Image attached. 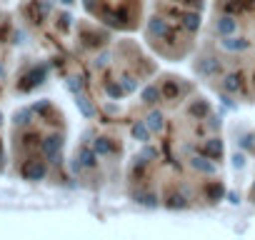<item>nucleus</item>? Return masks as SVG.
I'll list each match as a JSON object with an SVG mask.
<instances>
[{
    "label": "nucleus",
    "instance_id": "nucleus-8",
    "mask_svg": "<svg viewBox=\"0 0 255 240\" xmlns=\"http://www.w3.org/2000/svg\"><path fill=\"white\" fill-rule=\"evenodd\" d=\"M205 193H208V198H210V200H220V195L225 193V188H223V183L213 180V183H208V185H205Z\"/></svg>",
    "mask_w": 255,
    "mask_h": 240
},
{
    "label": "nucleus",
    "instance_id": "nucleus-14",
    "mask_svg": "<svg viewBox=\"0 0 255 240\" xmlns=\"http://www.w3.org/2000/svg\"><path fill=\"white\" fill-rule=\"evenodd\" d=\"M233 165H235V168H243V165H245V158H243V155H235V158H233Z\"/></svg>",
    "mask_w": 255,
    "mask_h": 240
},
{
    "label": "nucleus",
    "instance_id": "nucleus-13",
    "mask_svg": "<svg viewBox=\"0 0 255 240\" xmlns=\"http://www.w3.org/2000/svg\"><path fill=\"white\" fill-rule=\"evenodd\" d=\"M123 93H125V90H123L120 85H108V95H110V98H120Z\"/></svg>",
    "mask_w": 255,
    "mask_h": 240
},
{
    "label": "nucleus",
    "instance_id": "nucleus-9",
    "mask_svg": "<svg viewBox=\"0 0 255 240\" xmlns=\"http://www.w3.org/2000/svg\"><path fill=\"white\" fill-rule=\"evenodd\" d=\"M148 128H150V130H153V133H158V130H160V128H163V115H160V113H158V110H155V113H150V115H148Z\"/></svg>",
    "mask_w": 255,
    "mask_h": 240
},
{
    "label": "nucleus",
    "instance_id": "nucleus-7",
    "mask_svg": "<svg viewBox=\"0 0 255 240\" xmlns=\"http://www.w3.org/2000/svg\"><path fill=\"white\" fill-rule=\"evenodd\" d=\"M240 80H243V78L233 73V75H228V78L223 80V88H225L228 93H240V90H243V83H240Z\"/></svg>",
    "mask_w": 255,
    "mask_h": 240
},
{
    "label": "nucleus",
    "instance_id": "nucleus-4",
    "mask_svg": "<svg viewBox=\"0 0 255 240\" xmlns=\"http://www.w3.org/2000/svg\"><path fill=\"white\" fill-rule=\"evenodd\" d=\"M220 48H225V50H245L248 48V40L245 38H233V35H225L223 40H220Z\"/></svg>",
    "mask_w": 255,
    "mask_h": 240
},
{
    "label": "nucleus",
    "instance_id": "nucleus-10",
    "mask_svg": "<svg viewBox=\"0 0 255 240\" xmlns=\"http://www.w3.org/2000/svg\"><path fill=\"white\" fill-rule=\"evenodd\" d=\"M93 150H95L98 155H110V153H113V148L108 145V140H105V138H98V140H93Z\"/></svg>",
    "mask_w": 255,
    "mask_h": 240
},
{
    "label": "nucleus",
    "instance_id": "nucleus-3",
    "mask_svg": "<svg viewBox=\"0 0 255 240\" xmlns=\"http://www.w3.org/2000/svg\"><path fill=\"white\" fill-rule=\"evenodd\" d=\"M215 30H218V35H220V38L233 35V33L238 30V20H235L233 15H223V18H218V20H215Z\"/></svg>",
    "mask_w": 255,
    "mask_h": 240
},
{
    "label": "nucleus",
    "instance_id": "nucleus-11",
    "mask_svg": "<svg viewBox=\"0 0 255 240\" xmlns=\"http://www.w3.org/2000/svg\"><path fill=\"white\" fill-rule=\"evenodd\" d=\"M133 135H135L140 143H145V140H148V123H145V125H143V123H138V125L133 128Z\"/></svg>",
    "mask_w": 255,
    "mask_h": 240
},
{
    "label": "nucleus",
    "instance_id": "nucleus-5",
    "mask_svg": "<svg viewBox=\"0 0 255 240\" xmlns=\"http://www.w3.org/2000/svg\"><path fill=\"white\" fill-rule=\"evenodd\" d=\"M203 150H205V155H208L210 160H220V155H223V143H220L218 138H210Z\"/></svg>",
    "mask_w": 255,
    "mask_h": 240
},
{
    "label": "nucleus",
    "instance_id": "nucleus-1",
    "mask_svg": "<svg viewBox=\"0 0 255 240\" xmlns=\"http://www.w3.org/2000/svg\"><path fill=\"white\" fill-rule=\"evenodd\" d=\"M65 123L50 100H38L13 113L10 120V163L28 180L40 183L63 163Z\"/></svg>",
    "mask_w": 255,
    "mask_h": 240
},
{
    "label": "nucleus",
    "instance_id": "nucleus-12",
    "mask_svg": "<svg viewBox=\"0 0 255 240\" xmlns=\"http://www.w3.org/2000/svg\"><path fill=\"white\" fill-rule=\"evenodd\" d=\"M158 98H160V90H158L155 85H153V88H145V93H143V100H145V103H155Z\"/></svg>",
    "mask_w": 255,
    "mask_h": 240
},
{
    "label": "nucleus",
    "instance_id": "nucleus-2",
    "mask_svg": "<svg viewBox=\"0 0 255 240\" xmlns=\"http://www.w3.org/2000/svg\"><path fill=\"white\" fill-rule=\"evenodd\" d=\"M20 40V33L15 30V23L8 13H0V78L5 75V60L10 48Z\"/></svg>",
    "mask_w": 255,
    "mask_h": 240
},
{
    "label": "nucleus",
    "instance_id": "nucleus-6",
    "mask_svg": "<svg viewBox=\"0 0 255 240\" xmlns=\"http://www.w3.org/2000/svg\"><path fill=\"white\" fill-rule=\"evenodd\" d=\"M0 98H3V85H0ZM5 160H8V153H5V140H3V113H0V173L5 170Z\"/></svg>",
    "mask_w": 255,
    "mask_h": 240
}]
</instances>
